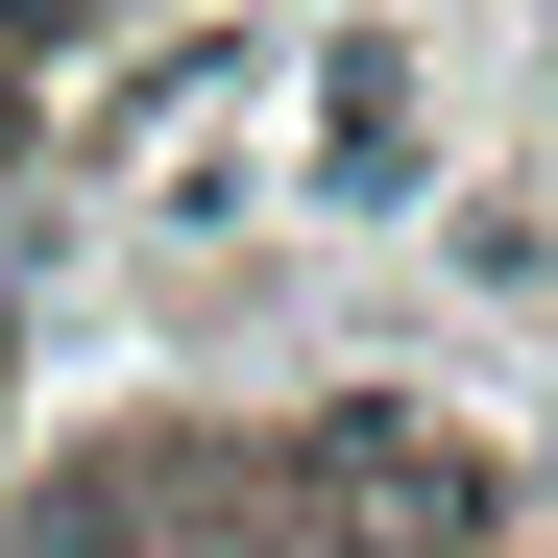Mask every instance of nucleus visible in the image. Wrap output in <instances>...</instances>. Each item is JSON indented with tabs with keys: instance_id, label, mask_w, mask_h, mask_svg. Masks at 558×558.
<instances>
[{
	"instance_id": "obj_1",
	"label": "nucleus",
	"mask_w": 558,
	"mask_h": 558,
	"mask_svg": "<svg viewBox=\"0 0 558 558\" xmlns=\"http://www.w3.org/2000/svg\"><path fill=\"white\" fill-rule=\"evenodd\" d=\"M316 510H340L364 558H461V534H486V486H461V461H437V437H364V413L316 437Z\"/></svg>"
}]
</instances>
